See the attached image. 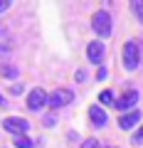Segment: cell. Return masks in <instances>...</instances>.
Here are the masks:
<instances>
[{"mask_svg": "<svg viewBox=\"0 0 143 148\" xmlns=\"http://www.w3.org/2000/svg\"><path fill=\"white\" fill-rule=\"evenodd\" d=\"M91 27H94V32L99 37H109L111 30H114V20H111V15L106 10H96L94 15H91Z\"/></svg>", "mask_w": 143, "mask_h": 148, "instance_id": "6da1fadb", "label": "cell"}, {"mask_svg": "<svg viewBox=\"0 0 143 148\" xmlns=\"http://www.w3.org/2000/svg\"><path fill=\"white\" fill-rule=\"evenodd\" d=\"M138 64H141V49H138V45L131 40V42L123 45V67H126L128 72H133V69H138Z\"/></svg>", "mask_w": 143, "mask_h": 148, "instance_id": "7a4b0ae2", "label": "cell"}, {"mask_svg": "<svg viewBox=\"0 0 143 148\" xmlns=\"http://www.w3.org/2000/svg\"><path fill=\"white\" fill-rule=\"evenodd\" d=\"M74 101V94L69 89H54L52 94H47V104L52 106V109H62V106L72 104Z\"/></svg>", "mask_w": 143, "mask_h": 148, "instance_id": "3957f363", "label": "cell"}, {"mask_svg": "<svg viewBox=\"0 0 143 148\" xmlns=\"http://www.w3.org/2000/svg\"><path fill=\"white\" fill-rule=\"evenodd\" d=\"M3 128L10 133H15V136H25L27 128H30V121L27 119H20V116H12V119H5L3 121Z\"/></svg>", "mask_w": 143, "mask_h": 148, "instance_id": "277c9868", "label": "cell"}, {"mask_svg": "<svg viewBox=\"0 0 143 148\" xmlns=\"http://www.w3.org/2000/svg\"><path fill=\"white\" fill-rule=\"evenodd\" d=\"M44 104H47V91L44 89L37 86V89H32L30 94H27V109L30 111H40Z\"/></svg>", "mask_w": 143, "mask_h": 148, "instance_id": "5b68a950", "label": "cell"}, {"mask_svg": "<svg viewBox=\"0 0 143 148\" xmlns=\"http://www.w3.org/2000/svg\"><path fill=\"white\" fill-rule=\"evenodd\" d=\"M138 96H141V94H138L136 89H128L121 99H116V104H114V106H116V109H121V111H128V109H133V106L138 104Z\"/></svg>", "mask_w": 143, "mask_h": 148, "instance_id": "8992f818", "label": "cell"}, {"mask_svg": "<svg viewBox=\"0 0 143 148\" xmlns=\"http://www.w3.org/2000/svg\"><path fill=\"white\" fill-rule=\"evenodd\" d=\"M89 121H91V126H96V128H104L106 126V111L101 109L99 104H91L89 106Z\"/></svg>", "mask_w": 143, "mask_h": 148, "instance_id": "52a82bcc", "label": "cell"}, {"mask_svg": "<svg viewBox=\"0 0 143 148\" xmlns=\"http://www.w3.org/2000/svg\"><path fill=\"white\" fill-rule=\"evenodd\" d=\"M86 57H89L94 64H101V62H104V45H101L99 40L89 42V45H86Z\"/></svg>", "mask_w": 143, "mask_h": 148, "instance_id": "ba28073f", "label": "cell"}, {"mask_svg": "<svg viewBox=\"0 0 143 148\" xmlns=\"http://www.w3.org/2000/svg\"><path fill=\"white\" fill-rule=\"evenodd\" d=\"M138 121H141V111H126L121 119H118V126L123 128V131H131L133 126H138Z\"/></svg>", "mask_w": 143, "mask_h": 148, "instance_id": "9c48e42d", "label": "cell"}, {"mask_svg": "<svg viewBox=\"0 0 143 148\" xmlns=\"http://www.w3.org/2000/svg\"><path fill=\"white\" fill-rule=\"evenodd\" d=\"M116 104V96H114V91H101L99 94V106H114Z\"/></svg>", "mask_w": 143, "mask_h": 148, "instance_id": "30bf717a", "label": "cell"}, {"mask_svg": "<svg viewBox=\"0 0 143 148\" xmlns=\"http://www.w3.org/2000/svg\"><path fill=\"white\" fill-rule=\"evenodd\" d=\"M131 10L136 15V20L143 25V0H131Z\"/></svg>", "mask_w": 143, "mask_h": 148, "instance_id": "8fae6325", "label": "cell"}, {"mask_svg": "<svg viewBox=\"0 0 143 148\" xmlns=\"http://www.w3.org/2000/svg\"><path fill=\"white\" fill-rule=\"evenodd\" d=\"M0 74H3V77H8V79H15V77H17V67H12V64H3Z\"/></svg>", "mask_w": 143, "mask_h": 148, "instance_id": "7c38bea8", "label": "cell"}, {"mask_svg": "<svg viewBox=\"0 0 143 148\" xmlns=\"http://www.w3.org/2000/svg\"><path fill=\"white\" fill-rule=\"evenodd\" d=\"M12 47H15V42H12L10 37H5V40H0V54H5V52H10Z\"/></svg>", "mask_w": 143, "mask_h": 148, "instance_id": "4fadbf2b", "label": "cell"}, {"mask_svg": "<svg viewBox=\"0 0 143 148\" xmlns=\"http://www.w3.org/2000/svg\"><path fill=\"white\" fill-rule=\"evenodd\" d=\"M15 146H17V148H32V138H25V136H15Z\"/></svg>", "mask_w": 143, "mask_h": 148, "instance_id": "5bb4252c", "label": "cell"}, {"mask_svg": "<svg viewBox=\"0 0 143 148\" xmlns=\"http://www.w3.org/2000/svg\"><path fill=\"white\" fill-rule=\"evenodd\" d=\"M81 148H99V138H86L81 143Z\"/></svg>", "mask_w": 143, "mask_h": 148, "instance_id": "9a60e30c", "label": "cell"}, {"mask_svg": "<svg viewBox=\"0 0 143 148\" xmlns=\"http://www.w3.org/2000/svg\"><path fill=\"white\" fill-rule=\"evenodd\" d=\"M133 143H136V146H143V126L133 133Z\"/></svg>", "mask_w": 143, "mask_h": 148, "instance_id": "2e32d148", "label": "cell"}, {"mask_svg": "<svg viewBox=\"0 0 143 148\" xmlns=\"http://www.w3.org/2000/svg\"><path fill=\"white\" fill-rule=\"evenodd\" d=\"M42 123H44V126H57V116H54V114H47Z\"/></svg>", "mask_w": 143, "mask_h": 148, "instance_id": "e0dca14e", "label": "cell"}, {"mask_svg": "<svg viewBox=\"0 0 143 148\" xmlns=\"http://www.w3.org/2000/svg\"><path fill=\"white\" fill-rule=\"evenodd\" d=\"M10 94H12V96L22 94V84H10Z\"/></svg>", "mask_w": 143, "mask_h": 148, "instance_id": "ac0fdd59", "label": "cell"}, {"mask_svg": "<svg viewBox=\"0 0 143 148\" xmlns=\"http://www.w3.org/2000/svg\"><path fill=\"white\" fill-rule=\"evenodd\" d=\"M96 79H99V82L106 79V69H104V67H99V72H96Z\"/></svg>", "mask_w": 143, "mask_h": 148, "instance_id": "d6986e66", "label": "cell"}, {"mask_svg": "<svg viewBox=\"0 0 143 148\" xmlns=\"http://www.w3.org/2000/svg\"><path fill=\"white\" fill-rule=\"evenodd\" d=\"M8 8H10V0H0V12L8 10Z\"/></svg>", "mask_w": 143, "mask_h": 148, "instance_id": "ffe728a7", "label": "cell"}, {"mask_svg": "<svg viewBox=\"0 0 143 148\" xmlns=\"http://www.w3.org/2000/svg\"><path fill=\"white\" fill-rule=\"evenodd\" d=\"M5 37H8V27L0 25V40H5Z\"/></svg>", "mask_w": 143, "mask_h": 148, "instance_id": "44dd1931", "label": "cell"}, {"mask_svg": "<svg viewBox=\"0 0 143 148\" xmlns=\"http://www.w3.org/2000/svg\"><path fill=\"white\" fill-rule=\"evenodd\" d=\"M84 79H86V74L79 69V72H77V82H84Z\"/></svg>", "mask_w": 143, "mask_h": 148, "instance_id": "7402d4cb", "label": "cell"}, {"mask_svg": "<svg viewBox=\"0 0 143 148\" xmlns=\"http://www.w3.org/2000/svg\"><path fill=\"white\" fill-rule=\"evenodd\" d=\"M0 109H8V99H3V94H0Z\"/></svg>", "mask_w": 143, "mask_h": 148, "instance_id": "603a6c76", "label": "cell"}]
</instances>
